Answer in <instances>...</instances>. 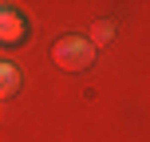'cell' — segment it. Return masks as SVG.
I'll return each mask as SVG.
<instances>
[{
	"label": "cell",
	"mask_w": 150,
	"mask_h": 142,
	"mask_svg": "<svg viewBox=\"0 0 150 142\" xmlns=\"http://www.w3.org/2000/svg\"><path fill=\"white\" fill-rule=\"evenodd\" d=\"M24 32H28V20H24L20 8L0 4V44H20Z\"/></svg>",
	"instance_id": "2"
},
{
	"label": "cell",
	"mask_w": 150,
	"mask_h": 142,
	"mask_svg": "<svg viewBox=\"0 0 150 142\" xmlns=\"http://www.w3.org/2000/svg\"><path fill=\"white\" fill-rule=\"evenodd\" d=\"M16 87H20V67L8 59H0V99L16 95Z\"/></svg>",
	"instance_id": "3"
},
{
	"label": "cell",
	"mask_w": 150,
	"mask_h": 142,
	"mask_svg": "<svg viewBox=\"0 0 150 142\" xmlns=\"http://www.w3.org/2000/svg\"><path fill=\"white\" fill-rule=\"evenodd\" d=\"M52 59H55L59 71H87L95 63V47L83 36H59L55 47H52Z\"/></svg>",
	"instance_id": "1"
},
{
	"label": "cell",
	"mask_w": 150,
	"mask_h": 142,
	"mask_svg": "<svg viewBox=\"0 0 150 142\" xmlns=\"http://www.w3.org/2000/svg\"><path fill=\"white\" fill-rule=\"evenodd\" d=\"M111 36H115V24H111V20H99L95 28H91V40H87V44H91V47H99V44H107Z\"/></svg>",
	"instance_id": "4"
}]
</instances>
